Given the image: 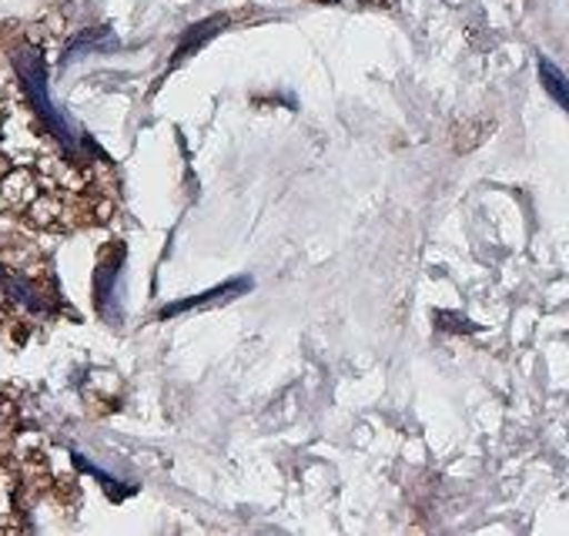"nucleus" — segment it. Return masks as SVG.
Masks as SVG:
<instances>
[{
	"instance_id": "20e7f679",
	"label": "nucleus",
	"mask_w": 569,
	"mask_h": 536,
	"mask_svg": "<svg viewBox=\"0 0 569 536\" xmlns=\"http://www.w3.org/2000/svg\"><path fill=\"white\" fill-rule=\"evenodd\" d=\"M238 292H248V282H228V286L214 289V292H204V296L184 299V302H178V306H168L161 316H174V312H184V309H198V306H208V302H214V299H221V296H238Z\"/></svg>"
},
{
	"instance_id": "39448f33",
	"label": "nucleus",
	"mask_w": 569,
	"mask_h": 536,
	"mask_svg": "<svg viewBox=\"0 0 569 536\" xmlns=\"http://www.w3.org/2000/svg\"><path fill=\"white\" fill-rule=\"evenodd\" d=\"M221 24H224V21H214V24L208 21V24H201V28H194V34H191V41H188V44H181V51L174 54V61H181L184 54H191V51H194V48H198V44H201V41H204L208 34H214V31H218Z\"/></svg>"
},
{
	"instance_id": "7ed1b4c3",
	"label": "nucleus",
	"mask_w": 569,
	"mask_h": 536,
	"mask_svg": "<svg viewBox=\"0 0 569 536\" xmlns=\"http://www.w3.org/2000/svg\"><path fill=\"white\" fill-rule=\"evenodd\" d=\"M539 81H542V88L569 111V78H566L549 58H539Z\"/></svg>"
},
{
	"instance_id": "f03ea898",
	"label": "nucleus",
	"mask_w": 569,
	"mask_h": 536,
	"mask_svg": "<svg viewBox=\"0 0 569 536\" xmlns=\"http://www.w3.org/2000/svg\"><path fill=\"white\" fill-rule=\"evenodd\" d=\"M4 289H8V296H11L18 306H24L31 316H51L54 306H58V299H54L44 286H38L34 279H28V276H4Z\"/></svg>"
},
{
	"instance_id": "f257e3e1",
	"label": "nucleus",
	"mask_w": 569,
	"mask_h": 536,
	"mask_svg": "<svg viewBox=\"0 0 569 536\" xmlns=\"http://www.w3.org/2000/svg\"><path fill=\"white\" fill-rule=\"evenodd\" d=\"M21 108L0 118V208L41 228H78L108 211L98 178L104 155L54 105L41 48L11 54Z\"/></svg>"
}]
</instances>
